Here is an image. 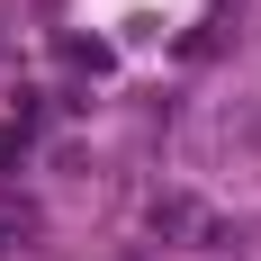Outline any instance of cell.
I'll list each match as a JSON object with an SVG mask.
<instances>
[{"instance_id": "cell-1", "label": "cell", "mask_w": 261, "mask_h": 261, "mask_svg": "<svg viewBox=\"0 0 261 261\" xmlns=\"http://www.w3.org/2000/svg\"><path fill=\"white\" fill-rule=\"evenodd\" d=\"M144 234L171 243V252H225V243H243L234 225H225V207H207L198 189H153V198H144Z\"/></svg>"}]
</instances>
